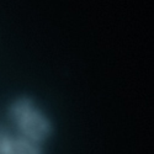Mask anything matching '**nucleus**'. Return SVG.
<instances>
[{
  "mask_svg": "<svg viewBox=\"0 0 154 154\" xmlns=\"http://www.w3.org/2000/svg\"><path fill=\"white\" fill-rule=\"evenodd\" d=\"M10 115L20 131L32 142L45 140L52 132L51 122L27 97L15 100L10 107Z\"/></svg>",
  "mask_w": 154,
  "mask_h": 154,
  "instance_id": "f257e3e1",
  "label": "nucleus"
},
{
  "mask_svg": "<svg viewBox=\"0 0 154 154\" xmlns=\"http://www.w3.org/2000/svg\"><path fill=\"white\" fill-rule=\"evenodd\" d=\"M0 154H42L35 142L27 138H10L4 137Z\"/></svg>",
  "mask_w": 154,
  "mask_h": 154,
  "instance_id": "f03ea898",
  "label": "nucleus"
},
{
  "mask_svg": "<svg viewBox=\"0 0 154 154\" xmlns=\"http://www.w3.org/2000/svg\"><path fill=\"white\" fill-rule=\"evenodd\" d=\"M3 138H4V136H0V147H2V142H3Z\"/></svg>",
  "mask_w": 154,
  "mask_h": 154,
  "instance_id": "7ed1b4c3",
  "label": "nucleus"
}]
</instances>
